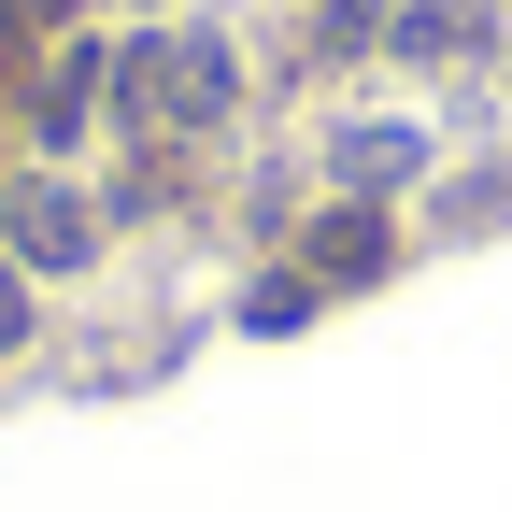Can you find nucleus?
Listing matches in <instances>:
<instances>
[{
  "mask_svg": "<svg viewBox=\"0 0 512 512\" xmlns=\"http://www.w3.org/2000/svg\"><path fill=\"white\" fill-rule=\"evenodd\" d=\"M0 228H15L29 271H86V256H100V214L72 200V185H15V200H0Z\"/></svg>",
  "mask_w": 512,
  "mask_h": 512,
  "instance_id": "f03ea898",
  "label": "nucleus"
},
{
  "mask_svg": "<svg viewBox=\"0 0 512 512\" xmlns=\"http://www.w3.org/2000/svg\"><path fill=\"white\" fill-rule=\"evenodd\" d=\"M370 29H384V0H328V15H313V43H328V57H356Z\"/></svg>",
  "mask_w": 512,
  "mask_h": 512,
  "instance_id": "39448f33",
  "label": "nucleus"
},
{
  "mask_svg": "<svg viewBox=\"0 0 512 512\" xmlns=\"http://www.w3.org/2000/svg\"><path fill=\"white\" fill-rule=\"evenodd\" d=\"M399 171H413V128H356V143H342V185H356V200L399 185Z\"/></svg>",
  "mask_w": 512,
  "mask_h": 512,
  "instance_id": "20e7f679",
  "label": "nucleus"
},
{
  "mask_svg": "<svg viewBox=\"0 0 512 512\" xmlns=\"http://www.w3.org/2000/svg\"><path fill=\"white\" fill-rule=\"evenodd\" d=\"M15 342H29V285L0 271V356H15Z\"/></svg>",
  "mask_w": 512,
  "mask_h": 512,
  "instance_id": "423d86ee",
  "label": "nucleus"
},
{
  "mask_svg": "<svg viewBox=\"0 0 512 512\" xmlns=\"http://www.w3.org/2000/svg\"><path fill=\"white\" fill-rule=\"evenodd\" d=\"M228 100H242V72H228V43H214V29H157V43H128V57H114V114H128V128H157V143L214 128Z\"/></svg>",
  "mask_w": 512,
  "mask_h": 512,
  "instance_id": "f257e3e1",
  "label": "nucleus"
},
{
  "mask_svg": "<svg viewBox=\"0 0 512 512\" xmlns=\"http://www.w3.org/2000/svg\"><path fill=\"white\" fill-rule=\"evenodd\" d=\"M370 271H384V214H370V200H342L328 228H313V285H370Z\"/></svg>",
  "mask_w": 512,
  "mask_h": 512,
  "instance_id": "7ed1b4c3",
  "label": "nucleus"
}]
</instances>
